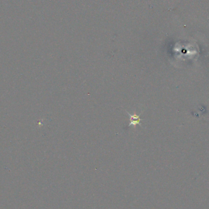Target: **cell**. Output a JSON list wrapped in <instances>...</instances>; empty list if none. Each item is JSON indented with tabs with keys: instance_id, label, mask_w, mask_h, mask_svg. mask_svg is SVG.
Instances as JSON below:
<instances>
[{
	"instance_id": "cell-1",
	"label": "cell",
	"mask_w": 209,
	"mask_h": 209,
	"mask_svg": "<svg viewBox=\"0 0 209 209\" xmlns=\"http://www.w3.org/2000/svg\"><path fill=\"white\" fill-rule=\"evenodd\" d=\"M126 112H127V113L128 114V115L130 116V120H131V122H130V124L128 126L133 125L135 128H136V125H138V124L140 125V120H141V119H140V115H136L135 112L134 115H130L129 112H128L127 111H126Z\"/></svg>"
}]
</instances>
